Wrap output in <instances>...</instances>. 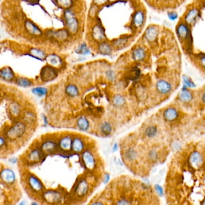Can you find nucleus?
I'll use <instances>...</instances> for the list:
<instances>
[{
	"mask_svg": "<svg viewBox=\"0 0 205 205\" xmlns=\"http://www.w3.org/2000/svg\"><path fill=\"white\" fill-rule=\"evenodd\" d=\"M72 137L70 135H66L61 137L58 144V148L64 152L72 151Z\"/></svg>",
	"mask_w": 205,
	"mask_h": 205,
	"instance_id": "f8f14e48",
	"label": "nucleus"
},
{
	"mask_svg": "<svg viewBox=\"0 0 205 205\" xmlns=\"http://www.w3.org/2000/svg\"><path fill=\"white\" fill-rule=\"evenodd\" d=\"M16 161H17V159H11L10 160V161L11 163H15L16 162Z\"/></svg>",
	"mask_w": 205,
	"mask_h": 205,
	"instance_id": "f704fd0d",
	"label": "nucleus"
},
{
	"mask_svg": "<svg viewBox=\"0 0 205 205\" xmlns=\"http://www.w3.org/2000/svg\"><path fill=\"white\" fill-rule=\"evenodd\" d=\"M161 180H162V179H161V176H158V175L154 176L152 178V182H155V183H159V182H161Z\"/></svg>",
	"mask_w": 205,
	"mask_h": 205,
	"instance_id": "7c9ffc66",
	"label": "nucleus"
},
{
	"mask_svg": "<svg viewBox=\"0 0 205 205\" xmlns=\"http://www.w3.org/2000/svg\"><path fill=\"white\" fill-rule=\"evenodd\" d=\"M57 76V71L56 68L47 65L41 69L40 73V77L43 81L49 82L52 81Z\"/></svg>",
	"mask_w": 205,
	"mask_h": 205,
	"instance_id": "9d476101",
	"label": "nucleus"
},
{
	"mask_svg": "<svg viewBox=\"0 0 205 205\" xmlns=\"http://www.w3.org/2000/svg\"><path fill=\"white\" fill-rule=\"evenodd\" d=\"M45 59L48 65L54 68H60L62 65V60L61 57L56 54L48 55L46 56Z\"/></svg>",
	"mask_w": 205,
	"mask_h": 205,
	"instance_id": "dca6fc26",
	"label": "nucleus"
},
{
	"mask_svg": "<svg viewBox=\"0 0 205 205\" xmlns=\"http://www.w3.org/2000/svg\"><path fill=\"white\" fill-rule=\"evenodd\" d=\"M106 76L107 79L112 82L114 81L116 78V75L112 70H109L107 71Z\"/></svg>",
	"mask_w": 205,
	"mask_h": 205,
	"instance_id": "c85d7f7f",
	"label": "nucleus"
},
{
	"mask_svg": "<svg viewBox=\"0 0 205 205\" xmlns=\"http://www.w3.org/2000/svg\"><path fill=\"white\" fill-rule=\"evenodd\" d=\"M148 16L142 0H91L85 36L94 49L99 45L114 51L127 47L144 30Z\"/></svg>",
	"mask_w": 205,
	"mask_h": 205,
	"instance_id": "f257e3e1",
	"label": "nucleus"
},
{
	"mask_svg": "<svg viewBox=\"0 0 205 205\" xmlns=\"http://www.w3.org/2000/svg\"><path fill=\"white\" fill-rule=\"evenodd\" d=\"M66 93L69 97H75L79 94L78 88L74 84H68L66 88Z\"/></svg>",
	"mask_w": 205,
	"mask_h": 205,
	"instance_id": "4be33fe9",
	"label": "nucleus"
},
{
	"mask_svg": "<svg viewBox=\"0 0 205 205\" xmlns=\"http://www.w3.org/2000/svg\"><path fill=\"white\" fill-rule=\"evenodd\" d=\"M4 143H5L4 139L2 137L0 136V147H1L3 144H4Z\"/></svg>",
	"mask_w": 205,
	"mask_h": 205,
	"instance_id": "473e14b6",
	"label": "nucleus"
},
{
	"mask_svg": "<svg viewBox=\"0 0 205 205\" xmlns=\"http://www.w3.org/2000/svg\"><path fill=\"white\" fill-rule=\"evenodd\" d=\"M164 187L166 205H205V163L191 166L183 162L181 171L170 166Z\"/></svg>",
	"mask_w": 205,
	"mask_h": 205,
	"instance_id": "7ed1b4c3",
	"label": "nucleus"
},
{
	"mask_svg": "<svg viewBox=\"0 0 205 205\" xmlns=\"http://www.w3.org/2000/svg\"><path fill=\"white\" fill-rule=\"evenodd\" d=\"M165 173V169H161L160 171H159V174L161 176H163L164 175Z\"/></svg>",
	"mask_w": 205,
	"mask_h": 205,
	"instance_id": "72a5a7b5",
	"label": "nucleus"
},
{
	"mask_svg": "<svg viewBox=\"0 0 205 205\" xmlns=\"http://www.w3.org/2000/svg\"><path fill=\"white\" fill-rule=\"evenodd\" d=\"M118 144L117 143H115V144H114V146H113V148H112L113 151H114V152L118 150Z\"/></svg>",
	"mask_w": 205,
	"mask_h": 205,
	"instance_id": "2f4dec72",
	"label": "nucleus"
},
{
	"mask_svg": "<svg viewBox=\"0 0 205 205\" xmlns=\"http://www.w3.org/2000/svg\"><path fill=\"white\" fill-rule=\"evenodd\" d=\"M58 144L53 140H47L45 141L41 146V150L43 154H52L57 151Z\"/></svg>",
	"mask_w": 205,
	"mask_h": 205,
	"instance_id": "4468645a",
	"label": "nucleus"
},
{
	"mask_svg": "<svg viewBox=\"0 0 205 205\" xmlns=\"http://www.w3.org/2000/svg\"><path fill=\"white\" fill-rule=\"evenodd\" d=\"M43 153L41 151V149L36 148L31 151L28 154V159L31 162L34 163H37L40 162L43 159Z\"/></svg>",
	"mask_w": 205,
	"mask_h": 205,
	"instance_id": "a211bd4d",
	"label": "nucleus"
},
{
	"mask_svg": "<svg viewBox=\"0 0 205 205\" xmlns=\"http://www.w3.org/2000/svg\"><path fill=\"white\" fill-rule=\"evenodd\" d=\"M100 129L103 135L107 136L111 134L112 131V127L110 122L105 121L100 124Z\"/></svg>",
	"mask_w": 205,
	"mask_h": 205,
	"instance_id": "412c9836",
	"label": "nucleus"
},
{
	"mask_svg": "<svg viewBox=\"0 0 205 205\" xmlns=\"http://www.w3.org/2000/svg\"><path fill=\"white\" fill-rule=\"evenodd\" d=\"M25 28L27 32L37 38H43V34L38 26L32 20L27 19L25 22Z\"/></svg>",
	"mask_w": 205,
	"mask_h": 205,
	"instance_id": "1a4fd4ad",
	"label": "nucleus"
},
{
	"mask_svg": "<svg viewBox=\"0 0 205 205\" xmlns=\"http://www.w3.org/2000/svg\"><path fill=\"white\" fill-rule=\"evenodd\" d=\"M25 131V126L22 122H17L8 131V136L11 138L22 136Z\"/></svg>",
	"mask_w": 205,
	"mask_h": 205,
	"instance_id": "ddd939ff",
	"label": "nucleus"
},
{
	"mask_svg": "<svg viewBox=\"0 0 205 205\" xmlns=\"http://www.w3.org/2000/svg\"><path fill=\"white\" fill-rule=\"evenodd\" d=\"M16 82L19 85L24 87L30 86L32 84L30 81L27 78H18L16 81Z\"/></svg>",
	"mask_w": 205,
	"mask_h": 205,
	"instance_id": "cd10ccee",
	"label": "nucleus"
},
{
	"mask_svg": "<svg viewBox=\"0 0 205 205\" xmlns=\"http://www.w3.org/2000/svg\"><path fill=\"white\" fill-rule=\"evenodd\" d=\"M30 52L32 55H33L34 56L38 59L42 60L45 58L46 56L45 52L37 48H32Z\"/></svg>",
	"mask_w": 205,
	"mask_h": 205,
	"instance_id": "393cba45",
	"label": "nucleus"
},
{
	"mask_svg": "<svg viewBox=\"0 0 205 205\" xmlns=\"http://www.w3.org/2000/svg\"><path fill=\"white\" fill-rule=\"evenodd\" d=\"M183 112L182 108L177 104L164 109L163 116L164 121L169 124H177L182 120Z\"/></svg>",
	"mask_w": 205,
	"mask_h": 205,
	"instance_id": "423d86ee",
	"label": "nucleus"
},
{
	"mask_svg": "<svg viewBox=\"0 0 205 205\" xmlns=\"http://www.w3.org/2000/svg\"><path fill=\"white\" fill-rule=\"evenodd\" d=\"M112 103L115 106H122L125 104V99L121 94H116L113 97Z\"/></svg>",
	"mask_w": 205,
	"mask_h": 205,
	"instance_id": "b1692460",
	"label": "nucleus"
},
{
	"mask_svg": "<svg viewBox=\"0 0 205 205\" xmlns=\"http://www.w3.org/2000/svg\"><path fill=\"white\" fill-rule=\"evenodd\" d=\"M0 179L7 185H12L15 182V174L10 168H3L0 171Z\"/></svg>",
	"mask_w": 205,
	"mask_h": 205,
	"instance_id": "9b49d317",
	"label": "nucleus"
},
{
	"mask_svg": "<svg viewBox=\"0 0 205 205\" xmlns=\"http://www.w3.org/2000/svg\"><path fill=\"white\" fill-rule=\"evenodd\" d=\"M159 129L156 125H150L146 128L145 130V135L148 138H154L157 136Z\"/></svg>",
	"mask_w": 205,
	"mask_h": 205,
	"instance_id": "5701e85b",
	"label": "nucleus"
},
{
	"mask_svg": "<svg viewBox=\"0 0 205 205\" xmlns=\"http://www.w3.org/2000/svg\"><path fill=\"white\" fill-rule=\"evenodd\" d=\"M86 205H161L155 187L136 177L114 178L95 193Z\"/></svg>",
	"mask_w": 205,
	"mask_h": 205,
	"instance_id": "f03ea898",
	"label": "nucleus"
},
{
	"mask_svg": "<svg viewBox=\"0 0 205 205\" xmlns=\"http://www.w3.org/2000/svg\"><path fill=\"white\" fill-rule=\"evenodd\" d=\"M0 76L2 79L6 81H12L15 77L14 73L10 67H6L1 69L0 70Z\"/></svg>",
	"mask_w": 205,
	"mask_h": 205,
	"instance_id": "aec40b11",
	"label": "nucleus"
},
{
	"mask_svg": "<svg viewBox=\"0 0 205 205\" xmlns=\"http://www.w3.org/2000/svg\"><path fill=\"white\" fill-rule=\"evenodd\" d=\"M176 104L181 108L196 107V90L190 89L183 85L176 96Z\"/></svg>",
	"mask_w": 205,
	"mask_h": 205,
	"instance_id": "39448f33",
	"label": "nucleus"
},
{
	"mask_svg": "<svg viewBox=\"0 0 205 205\" xmlns=\"http://www.w3.org/2000/svg\"><path fill=\"white\" fill-rule=\"evenodd\" d=\"M183 82H184V85H183L186 86L188 88L194 89L196 87L195 84L193 82V81H192V79L190 77H189L188 76H183Z\"/></svg>",
	"mask_w": 205,
	"mask_h": 205,
	"instance_id": "a878e982",
	"label": "nucleus"
},
{
	"mask_svg": "<svg viewBox=\"0 0 205 205\" xmlns=\"http://www.w3.org/2000/svg\"><path fill=\"white\" fill-rule=\"evenodd\" d=\"M19 205H25V202H22Z\"/></svg>",
	"mask_w": 205,
	"mask_h": 205,
	"instance_id": "c9c22d12",
	"label": "nucleus"
},
{
	"mask_svg": "<svg viewBox=\"0 0 205 205\" xmlns=\"http://www.w3.org/2000/svg\"><path fill=\"white\" fill-rule=\"evenodd\" d=\"M85 149V144L82 139L80 137H75L72 140V151L77 154H82Z\"/></svg>",
	"mask_w": 205,
	"mask_h": 205,
	"instance_id": "f3484780",
	"label": "nucleus"
},
{
	"mask_svg": "<svg viewBox=\"0 0 205 205\" xmlns=\"http://www.w3.org/2000/svg\"><path fill=\"white\" fill-rule=\"evenodd\" d=\"M196 107L200 110H205V85L196 90Z\"/></svg>",
	"mask_w": 205,
	"mask_h": 205,
	"instance_id": "2eb2a0df",
	"label": "nucleus"
},
{
	"mask_svg": "<svg viewBox=\"0 0 205 205\" xmlns=\"http://www.w3.org/2000/svg\"><path fill=\"white\" fill-rule=\"evenodd\" d=\"M10 111L12 114L13 115H17L19 114V106L16 104V103H13L10 106Z\"/></svg>",
	"mask_w": 205,
	"mask_h": 205,
	"instance_id": "c756f323",
	"label": "nucleus"
},
{
	"mask_svg": "<svg viewBox=\"0 0 205 205\" xmlns=\"http://www.w3.org/2000/svg\"><path fill=\"white\" fill-rule=\"evenodd\" d=\"M148 7L159 13L176 10L188 0H142Z\"/></svg>",
	"mask_w": 205,
	"mask_h": 205,
	"instance_id": "20e7f679",
	"label": "nucleus"
},
{
	"mask_svg": "<svg viewBox=\"0 0 205 205\" xmlns=\"http://www.w3.org/2000/svg\"><path fill=\"white\" fill-rule=\"evenodd\" d=\"M187 57L193 65L205 75V52L196 51Z\"/></svg>",
	"mask_w": 205,
	"mask_h": 205,
	"instance_id": "0eeeda50",
	"label": "nucleus"
},
{
	"mask_svg": "<svg viewBox=\"0 0 205 205\" xmlns=\"http://www.w3.org/2000/svg\"><path fill=\"white\" fill-rule=\"evenodd\" d=\"M156 90L161 95H168L172 93L173 89L172 83L167 79H161L155 84Z\"/></svg>",
	"mask_w": 205,
	"mask_h": 205,
	"instance_id": "6e6552de",
	"label": "nucleus"
},
{
	"mask_svg": "<svg viewBox=\"0 0 205 205\" xmlns=\"http://www.w3.org/2000/svg\"><path fill=\"white\" fill-rule=\"evenodd\" d=\"M77 126L80 130L86 131L90 127V122L85 116H82L77 121Z\"/></svg>",
	"mask_w": 205,
	"mask_h": 205,
	"instance_id": "6ab92c4d",
	"label": "nucleus"
},
{
	"mask_svg": "<svg viewBox=\"0 0 205 205\" xmlns=\"http://www.w3.org/2000/svg\"><path fill=\"white\" fill-rule=\"evenodd\" d=\"M32 92L38 96H43L46 95L47 92V90L46 88L43 87H37L34 88L32 90Z\"/></svg>",
	"mask_w": 205,
	"mask_h": 205,
	"instance_id": "bb28decb",
	"label": "nucleus"
}]
</instances>
